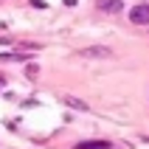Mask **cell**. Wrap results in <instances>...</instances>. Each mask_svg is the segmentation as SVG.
Listing matches in <instances>:
<instances>
[{
	"label": "cell",
	"instance_id": "1",
	"mask_svg": "<svg viewBox=\"0 0 149 149\" xmlns=\"http://www.w3.org/2000/svg\"><path fill=\"white\" fill-rule=\"evenodd\" d=\"M79 56L82 59H110L113 56V51L107 45H90V48H82L79 51Z\"/></svg>",
	"mask_w": 149,
	"mask_h": 149
},
{
	"label": "cell",
	"instance_id": "2",
	"mask_svg": "<svg viewBox=\"0 0 149 149\" xmlns=\"http://www.w3.org/2000/svg\"><path fill=\"white\" fill-rule=\"evenodd\" d=\"M130 23L135 25H149V3H138L130 11Z\"/></svg>",
	"mask_w": 149,
	"mask_h": 149
},
{
	"label": "cell",
	"instance_id": "3",
	"mask_svg": "<svg viewBox=\"0 0 149 149\" xmlns=\"http://www.w3.org/2000/svg\"><path fill=\"white\" fill-rule=\"evenodd\" d=\"M99 8L104 14H121L124 11V3L121 0H99Z\"/></svg>",
	"mask_w": 149,
	"mask_h": 149
},
{
	"label": "cell",
	"instance_id": "4",
	"mask_svg": "<svg viewBox=\"0 0 149 149\" xmlns=\"http://www.w3.org/2000/svg\"><path fill=\"white\" fill-rule=\"evenodd\" d=\"M62 101H65V104H68L70 110H76V113H87V110H90V107H87V104H84L82 99H76V96H62Z\"/></svg>",
	"mask_w": 149,
	"mask_h": 149
},
{
	"label": "cell",
	"instance_id": "5",
	"mask_svg": "<svg viewBox=\"0 0 149 149\" xmlns=\"http://www.w3.org/2000/svg\"><path fill=\"white\" fill-rule=\"evenodd\" d=\"M76 149H110L107 141H82V143H76Z\"/></svg>",
	"mask_w": 149,
	"mask_h": 149
}]
</instances>
